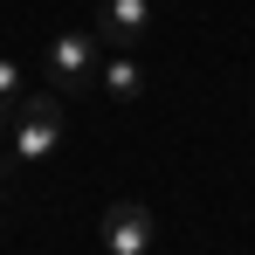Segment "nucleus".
I'll return each instance as SVG.
<instances>
[{"label":"nucleus","mask_w":255,"mask_h":255,"mask_svg":"<svg viewBox=\"0 0 255 255\" xmlns=\"http://www.w3.org/2000/svg\"><path fill=\"white\" fill-rule=\"evenodd\" d=\"M152 249V207L145 200H111L104 207V255H145Z\"/></svg>","instance_id":"7ed1b4c3"},{"label":"nucleus","mask_w":255,"mask_h":255,"mask_svg":"<svg viewBox=\"0 0 255 255\" xmlns=\"http://www.w3.org/2000/svg\"><path fill=\"white\" fill-rule=\"evenodd\" d=\"M104 104H131V97H145V69H138V55H104Z\"/></svg>","instance_id":"39448f33"},{"label":"nucleus","mask_w":255,"mask_h":255,"mask_svg":"<svg viewBox=\"0 0 255 255\" xmlns=\"http://www.w3.org/2000/svg\"><path fill=\"white\" fill-rule=\"evenodd\" d=\"M62 138H69V104H62V97H48V90H42V97H21L7 159H14V166H35V159H48Z\"/></svg>","instance_id":"f257e3e1"},{"label":"nucleus","mask_w":255,"mask_h":255,"mask_svg":"<svg viewBox=\"0 0 255 255\" xmlns=\"http://www.w3.org/2000/svg\"><path fill=\"white\" fill-rule=\"evenodd\" d=\"M14 111H21V69L0 55V125H14Z\"/></svg>","instance_id":"423d86ee"},{"label":"nucleus","mask_w":255,"mask_h":255,"mask_svg":"<svg viewBox=\"0 0 255 255\" xmlns=\"http://www.w3.org/2000/svg\"><path fill=\"white\" fill-rule=\"evenodd\" d=\"M97 42L111 55H138L145 35H152V0H97Z\"/></svg>","instance_id":"f03ea898"},{"label":"nucleus","mask_w":255,"mask_h":255,"mask_svg":"<svg viewBox=\"0 0 255 255\" xmlns=\"http://www.w3.org/2000/svg\"><path fill=\"white\" fill-rule=\"evenodd\" d=\"M97 48H104V42H97V35H83V28L55 35V42H48V76H55L62 90H69V83L83 90V83H90V69H97Z\"/></svg>","instance_id":"20e7f679"}]
</instances>
